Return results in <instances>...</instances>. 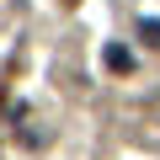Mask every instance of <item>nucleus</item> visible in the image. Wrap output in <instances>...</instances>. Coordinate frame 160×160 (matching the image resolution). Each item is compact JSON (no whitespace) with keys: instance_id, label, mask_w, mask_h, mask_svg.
Here are the masks:
<instances>
[{"instance_id":"f257e3e1","label":"nucleus","mask_w":160,"mask_h":160,"mask_svg":"<svg viewBox=\"0 0 160 160\" xmlns=\"http://www.w3.org/2000/svg\"><path fill=\"white\" fill-rule=\"evenodd\" d=\"M139 38H144L149 48H160V22H155V16H149V22H139Z\"/></svg>"},{"instance_id":"f03ea898","label":"nucleus","mask_w":160,"mask_h":160,"mask_svg":"<svg viewBox=\"0 0 160 160\" xmlns=\"http://www.w3.org/2000/svg\"><path fill=\"white\" fill-rule=\"evenodd\" d=\"M107 64H112V69H128L133 59H128V48H107Z\"/></svg>"}]
</instances>
